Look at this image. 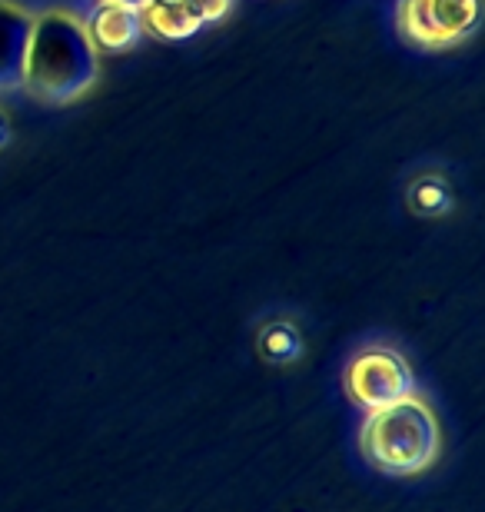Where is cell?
I'll use <instances>...</instances> for the list:
<instances>
[{
	"mask_svg": "<svg viewBox=\"0 0 485 512\" xmlns=\"http://www.w3.org/2000/svg\"><path fill=\"white\" fill-rule=\"evenodd\" d=\"M100 80V54L90 44L84 17L64 7H47L34 14L27 44L24 84L37 104L70 107L84 100Z\"/></svg>",
	"mask_w": 485,
	"mask_h": 512,
	"instance_id": "1",
	"label": "cell"
},
{
	"mask_svg": "<svg viewBox=\"0 0 485 512\" xmlns=\"http://www.w3.org/2000/svg\"><path fill=\"white\" fill-rule=\"evenodd\" d=\"M366 463L386 476H419L432 469L442 449V429L426 399L416 393L373 409L359 429Z\"/></svg>",
	"mask_w": 485,
	"mask_h": 512,
	"instance_id": "2",
	"label": "cell"
},
{
	"mask_svg": "<svg viewBox=\"0 0 485 512\" xmlns=\"http://www.w3.org/2000/svg\"><path fill=\"white\" fill-rule=\"evenodd\" d=\"M343 386L346 396L359 409H366V413L392 406L416 393L412 366L406 363V356L389 350V346H366V350H359L346 366Z\"/></svg>",
	"mask_w": 485,
	"mask_h": 512,
	"instance_id": "3",
	"label": "cell"
},
{
	"mask_svg": "<svg viewBox=\"0 0 485 512\" xmlns=\"http://www.w3.org/2000/svg\"><path fill=\"white\" fill-rule=\"evenodd\" d=\"M479 27V0H402L399 30L419 47H452Z\"/></svg>",
	"mask_w": 485,
	"mask_h": 512,
	"instance_id": "4",
	"label": "cell"
},
{
	"mask_svg": "<svg viewBox=\"0 0 485 512\" xmlns=\"http://www.w3.org/2000/svg\"><path fill=\"white\" fill-rule=\"evenodd\" d=\"M30 30L34 10L20 0H0V90H20L24 84Z\"/></svg>",
	"mask_w": 485,
	"mask_h": 512,
	"instance_id": "5",
	"label": "cell"
},
{
	"mask_svg": "<svg viewBox=\"0 0 485 512\" xmlns=\"http://www.w3.org/2000/svg\"><path fill=\"white\" fill-rule=\"evenodd\" d=\"M84 27L90 44L97 47V54H123V50L137 47L143 37L140 10L123 4H103V0L90 10Z\"/></svg>",
	"mask_w": 485,
	"mask_h": 512,
	"instance_id": "6",
	"label": "cell"
},
{
	"mask_svg": "<svg viewBox=\"0 0 485 512\" xmlns=\"http://www.w3.org/2000/svg\"><path fill=\"white\" fill-rule=\"evenodd\" d=\"M140 20L143 34L160 40H190L203 27V17L193 0H147L140 7Z\"/></svg>",
	"mask_w": 485,
	"mask_h": 512,
	"instance_id": "7",
	"label": "cell"
},
{
	"mask_svg": "<svg viewBox=\"0 0 485 512\" xmlns=\"http://www.w3.org/2000/svg\"><path fill=\"white\" fill-rule=\"evenodd\" d=\"M452 183L442 177L439 170H426L419 177L409 180L406 187V207L416 213V217H446L452 210Z\"/></svg>",
	"mask_w": 485,
	"mask_h": 512,
	"instance_id": "8",
	"label": "cell"
},
{
	"mask_svg": "<svg viewBox=\"0 0 485 512\" xmlns=\"http://www.w3.org/2000/svg\"><path fill=\"white\" fill-rule=\"evenodd\" d=\"M256 350H260L266 363L286 366V363H296L306 346H303V333H299L290 320H270L256 333Z\"/></svg>",
	"mask_w": 485,
	"mask_h": 512,
	"instance_id": "9",
	"label": "cell"
},
{
	"mask_svg": "<svg viewBox=\"0 0 485 512\" xmlns=\"http://www.w3.org/2000/svg\"><path fill=\"white\" fill-rule=\"evenodd\" d=\"M196 10H200L203 24H213V20H223L230 10L236 7V0H193Z\"/></svg>",
	"mask_w": 485,
	"mask_h": 512,
	"instance_id": "10",
	"label": "cell"
},
{
	"mask_svg": "<svg viewBox=\"0 0 485 512\" xmlns=\"http://www.w3.org/2000/svg\"><path fill=\"white\" fill-rule=\"evenodd\" d=\"M7 143H10V117L0 110V150H4Z\"/></svg>",
	"mask_w": 485,
	"mask_h": 512,
	"instance_id": "11",
	"label": "cell"
},
{
	"mask_svg": "<svg viewBox=\"0 0 485 512\" xmlns=\"http://www.w3.org/2000/svg\"><path fill=\"white\" fill-rule=\"evenodd\" d=\"M103 4H123V7H133V10H140L147 0H103Z\"/></svg>",
	"mask_w": 485,
	"mask_h": 512,
	"instance_id": "12",
	"label": "cell"
}]
</instances>
